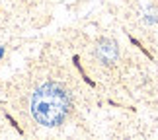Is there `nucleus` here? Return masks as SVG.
Instances as JSON below:
<instances>
[{
  "label": "nucleus",
  "mask_w": 158,
  "mask_h": 140,
  "mask_svg": "<svg viewBox=\"0 0 158 140\" xmlns=\"http://www.w3.org/2000/svg\"><path fill=\"white\" fill-rule=\"evenodd\" d=\"M70 95L57 82H45L31 95V115L43 126H59L70 111Z\"/></svg>",
  "instance_id": "1"
},
{
  "label": "nucleus",
  "mask_w": 158,
  "mask_h": 140,
  "mask_svg": "<svg viewBox=\"0 0 158 140\" xmlns=\"http://www.w3.org/2000/svg\"><path fill=\"white\" fill-rule=\"evenodd\" d=\"M96 57H98L104 64H111L117 60L119 57V49H117V43L111 39H102L98 47H96Z\"/></svg>",
  "instance_id": "2"
}]
</instances>
